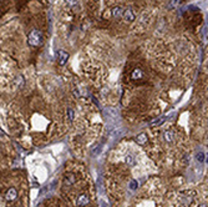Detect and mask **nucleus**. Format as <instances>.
Returning <instances> with one entry per match:
<instances>
[{"mask_svg":"<svg viewBox=\"0 0 208 207\" xmlns=\"http://www.w3.org/2000/svg\"><path fill=\"white\" fill-rule=\"evenodd\" d=\"M43 41H44V36L43 33L37 29H34L29 33L28 35V44L33 48H37V46H41L43 45Z\"/></svg>","mask_w":208,"mask_h":207,"instance_id":"1","label":"nucleus"},{"mask_svg":"<svg viewBox=\"0 0 208 207\" xmlns=\"http://www.w3.org/2000/svg\"><path fill=\"white\" fill-rule=\"evenodd\" d=\"M18 198V191L15 187H10L5 194V201L6 202H14Z\"/></svg>","mask_w":208,"mask_h":207,"instance_id":"2","label":"nucleus"},{"mask_svg":"<svg viewBox=\"0 0 208 207\" xmlns=\"http://www.w3.org/2000/svg\"><path fill=\"white\" fill-rule=\"evenodd\" d=\"M69 60V52L65 50H59L57 51V64L60 66H64Z\"/></svg>","mask_w":208,"mask_h":207,"instance_id":"3","label":"nucleus"},{"mask_svg":"<svg viewBox=\"0 0 208 207\" xmlns=\"http://www.w3.org/2000/svg\"><path fill=\"white\" fill-rule=\"evenodd\" d=\"M122 16H123V19H125L127 23H132V21L135 20V18H136V14H135V11H133L131 8H127L126 10H123Z\"/></svg>","mask_w":208,"mask_h":207,"instance_id":"4","label":"nucleus"},{"mask_svg":"<svg viewBox=\"0 0 208 207\" xmlns=\"http://www.w3.org/2000/svg\"><path fill=\"white\" fill-rule=\"evenodd\" d=\"M88 202H90V197H88L87 194H81V195H79V197L76 198V205L79 207H84Z\"/></svg>","mask_w":208,"mask_h":207,"instance_id":"5","label":"nucleus"},{"mask_svg":"<svg viewBox=\"0 0 208 207\" xmlns=\"http://www.w3.org/2000/svg\"><path fill=\"white\" fill-rule=\"evenodd\" d=\"M135 141L138 144V145H141V146H144V145H146L147 142H148V136L145 134V132H142V134H138L137 136H136V139H135Z\"/></svg>","mask_w":208,"mask_h":207,"instance_id":"6","label":"nucleus"},{"mask_svg":"<svg viewBox=\"0 0 208 207\" xmlns=\"http://www.w3.org/2000/svg\"><path fill=\"white\" fill-rule=\"evenodd\" d=\"M175 137H176V135H175V132H173L172 130H166V131L163 132V139H165L166 142H168V144H172V142L175 141Z\"/></svg>","mask_w":208,"mask_h":207,"instance_id":"7","label":"nucleus"},{"mask_svg":"<svg viewBox=\"0 0 208 207\" xmlns=\"http://www.w3.org/2000/svg\"><path fill=\"white\" fill-rule=\"evenodd\" d=\"M122 12H123V9H122V8L116 6V8L112 9V16L116 18V19H119V18L122 16Z\"/></svg>","mask_w":208,"mask_h":207,"instance_id":"8","label":"nucleus"},{"mask_svg":"<svg viewBox=\"0 0 208 207\" xmlns=\"http://www.w3.org/2000/svg\"><path fill=\"white\" fill-rule=\"evenodd\" d=\"M74 182H75V176L72 173H70L65 177V186H71Z\"/></svg>","mask_w":208,"mask_h":207,"instance_id":"9","label":"nucleus"},{"mask_svg":"<svg viewBox=\"0 0 208 207\" xmlns=\"http://www.w3.org/2000/svg\"><path fill=\"white\" fill-rule=\"evenodd\" d=\"M131 77H132V79H136V80H137V79H141V77H144V73H142L141 69H136V70H133Z\"/></svg>","mask_w":208,"mask_h":207,"instance_id":"10","label":"nucleus"},{"mask_svg":"<svg viewBox=\"0 0 208 207\" xmlns=\"http://www.w3.org/2000/svg\"><path fill=\"white\" fill-rule=\"evenodd\" d=\"M64 3L68 8H72L77 4V0H64Z\"/></svg>","mask_w":208,"mask_h":207,"instance_id":"11","label":"nucleus"},{"mask_svg":"<svg viewBox=\"0 0 208 207\" xmlns=\"http://www.w3.org/2000/svg\"><path fill=\"white\" fill-rule=\"evenodd\" d=\"M16 79L19 80V82H15V86H16V89H20V87H23V86H24V82H25V81H24V77L19 75Z\"/></svg>","mask_w":208,"mask_h":207,"instance_id":"12","label":"nucleus"},{"mask_svg":"<svg viewBox=\"0 0 208 207\" xmlns=\"http://www.w3.org/2000/svg\"><path fill=\"white\" fill-rule=\"evenodd\" d=\"M126 163L128 165V166H132V165L135 163V162H133V159H132L131 156H127V157H126Z\"/></svg>","mask_w":208,"mask_h":207,"instance_id":"13","label":"nucleus"},{"mask_svg":"<svg viewBox=\"0 0 208 207\" xmlns=\"http://www.w3.org/2000/svg\"><path fill=\"white\" fill-rule=\"evenodd\" d=\"M68 114H69V119L74 120V110L72 109H68Z\"/></svg>","mask_w":208,"mask_h":207,"instance_id":"14","label":"nucleus"},{"mask_svg":"<svg viewBox=\"0 0 208 207\" xmlns=\"http://www.w3.org/2000/svg\"><path fill=\"white\" fill-rule=\"evenodd\" d=\"M137 186H138V185H137V181H135V180H133V181H131V185H130V187H131L132 190H136V188H137Z\"/></svg>","mask_w":208,"mask_h":207,"instance_id":"15","label":"nucleus"},{"mask_svg":"<svg viewBox=\"0 0 208 207\" xmlns=\"http://www.w3.org/2000/svg\"><path fill=\"white\" fill-rule=\"evenodd\" d=\"M178 3H179V0H171V8H175V6H177L178 5Z\"/></svg>","mask_w":208,"mask_h":207,"instance_id":"16","label":"nucleus"},{"mask_svg":"<svg viewBox=\"0 0 208 207\" xmlns=\"http://www.w3.org/2000/svg\"><path fill=\"white\" fill-rule=\"evenodd\" d=\"M203 159H204V155L203 154H198L197 155V160L198 161H203Z\"/></svg>","mask_w":208,"mask_h":207,"instance_id":"17","label":"nucleus"}]
</instances>
